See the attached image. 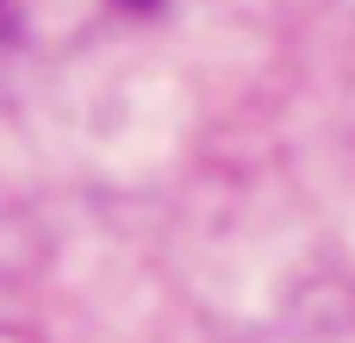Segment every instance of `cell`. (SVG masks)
<instances>
[]
</instances>
